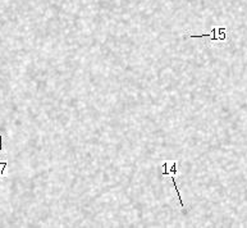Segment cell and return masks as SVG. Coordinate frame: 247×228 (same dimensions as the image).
Wrapping results in <instances>:
<instances>
[{
    "instance_id": "1",
    "label": "cell",
    "mask_w": 247,
    "mask_h": 228,
    "mask_svg": "<svg viewBox=\"0 0 247 228\" xmlns=\"http://www.w3.org/2000/svg\"><path fill=\"white\" fill-rule=\"evenodd\" d=\"M172 182L174 184V188H175V191H177V197H178V200H179V205L180 206H184V204L182 201V197H180V192H179V188L177 186V179H175V176H172Z\"/></svg>"
},
{
    "instance_id": "2",
    "label": "cell",
    "mask_w": 247,
    "mask_h": 228,
    "mask_svg": "<svg viewBox=\"0 0 247 228\" xmlns=\"http://www.w3.org/2000/svg\"><path fill=\"white\" fill-rule=\"evenodd\" d=\"M7 167H8V163H7V161H1V160H0V176H4Z\"/></svg>"
}]
</instances>
